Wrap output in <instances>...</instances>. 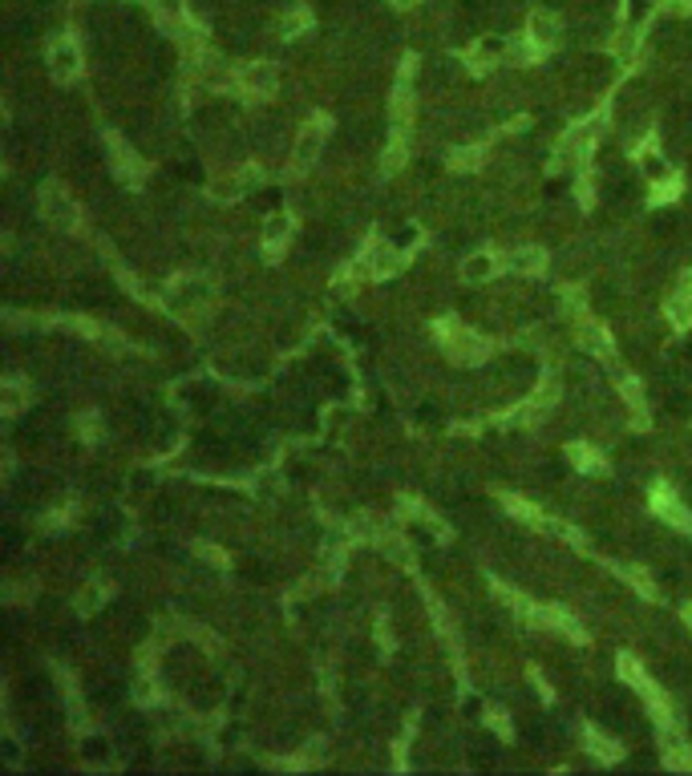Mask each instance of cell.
<instances>
[{
	"mask_svg": "<svg viewBox=\"0 0 692 776\" xmlns=\"http://www.w3.org/2000/svg\"><path fill=\"white\" fill-rule=\"evenodd\" d=\"M571 457H575V466L580 469H603V461L592 454V449H571Z\"/></svg>",
	"mask_w": 692,
	"mask_h": 776,
	"instance_id": "obj_18",
	"label": "cell"
},
{
	"mask_svg": "<svg viewBox=\"0 0 692 776\" xmlns=\"http://www.w3.org/2000/svg\"><path fill=\"white\" fill-rule=\"evenodd\" d=\"M511 267H514V271H538V267H543V251H538V247L514 251V256H511Z\"/></svg>",
	"mask_w": 692,
	"mask_h": 776,
	"instance_id": "obj_15",
	"label": "cell"
},
{
	"mask_svg": "<svg viewBox=\"0 0 692 776\" xmlns=\"http://www.w3.org/2000/svg\"><path fill=\"white\" fill-rule=\"evenodd\" d=\"M308 24H313V17H308L304 9H296V12H288V17H284V24H279V33H284V37H300L304 29H308Z\"/></svg>",
	"mask_w": 692,
	"mask_h": 776,
	"instance_id": "obj_16",
	"label": "cell"
},
{
	"mask_svg": "<svg viewBox=\"0 0 692 776\" xmlns=\"http://www.w3.org/2000/svg\"><path fill=\"white\" fill-rule=\"evenodd\" d=\"M478 158H482V150H478V146H469V150H458V155H454V167L469 170L474 162H478Z\"/></svg>",
	"mask_w": 692,
	"mask_h": 776,
	"instance_id": "obj_20",
	"label": "cell"
},
{
	"mask_svg": "<svg viewBox=\"0 0 692 776\" xmlns=\"http://www.w3.org/2000/svg\"><path fill=\"white\" fill-rule=\"evenodd\" d=\"M46 219L57 222V227H73V222H78V211H73V202L61 199L57 190H46Z\"/></svg>",
	"mask_w": 692,
	"mask_h": 776,
	"instance_id": "obj_6",
	"label": "cell"
},
{
	"mask_svg": "<svg viewBox=\"0 0 692 776\" xmlns=\"http://www.w3.org/2000/svg\"><path fill=\"white\" fill-rule=\"evenodd\" d=\"M397 9H414V4H422V0H393Z\"/></svg>",
	"mask_w": 692,
	"mask_h": 776,
	"instance_id": "obj_24",
	"label": "cell"
},
{
	"mask_svg": "<svg viewBox=\"0 0 692 776\" xmlns=\"http://www.w3.org/2000/svg\"><path fill=\"white\" fill-rule=\"evenodd\" d=\"M288 227H291L288 215H276V219L268 222V231H264V243H268L271 251H276V247L284 243V239H288Z\"/></svg>",
	"mask_w": 692,
	"mask_h": 776,
	"instance_id": "obj_14",
	"label": "cell"
},
{
	"mask_svg": "<svg viewBox=\"0 0 692 776\" xmlns=\"http://www.w3.org/2000/svg\"><path fill=\"white\" fill-rule=\"evenodd\" d=\"M49 69H53V78H73L81 69V57H78V44L73 41H57L49 49Z\"/></svg>",
	"mask_w": 692,
	"mask_h": 776,
	"instance_id": "obj_1",
	"label": "cell"
},
{
	"mask_svg": "<svg viewBox=\"0 0 692 776\" xmlns=\"http://www.w3.org/2000/svg\"><path fill=\"white\" fill-rule=\"evenodd\" d=\"M449 352H454V360H462V365H474V360L486 352V345H482L474 332H454L449 336Z\"/></svg>",
	"mask_w": 692,
	"mask_h": 776,
	"instance_id": "obj_4",
	"label": "cell"
},
{
	"mask_svg": "<svg viewBox=\"0 0 692 776\" xmlns=\"http://www.w3.org/2000/svg\"><path fill=\"white\" fill-rule=\"evenodd\" d=\"M389 271H393V251L385 243H373L369 251H365V259H360V276L380 279V276H389Z\"/></svg>",
	"mask_w": 692,
	"mask_h": 776,
	"instance_id": "obj_3",
	"label": "cell"
},
{
	"mask_svg": "<svg viewBox=\"0 0 692 776\" xmlns=\"http://www.w3.org/2000/svg\"><path fill=\"white\" fill-rule=\"evenodd\" d=\"M644 170H647L652 178H664V175H669V170H664V162H660L656 155H644Z\"/></svg>",
	"mask_w": 692,
	"mask_h": 776,
	"instance_id": "obj_21",
	"label": "cell"
},
{
	"mask_svg": "<svg viewBox=\"0 0 692 776\" xmlns=\"http://www.w3.org/2000/svg\"><path fill=\"white\" fill-rule=\"evenodd\" d=\"M624 4H627V9H624L627 24L636 29V24H644L647 17H652V4H656V0H624Z\"/></svg>",
	"mask_w": 692,
	"mask_h": 776,
	"instance_id": "obj_17",
	"label": "cell"
},
{
	"mask_svg": "<svg viewBox=\"0 0 692 776\" xmlns=\"http://www.w3.org/2000/svg\"><path fill=\"white\" fill-rule=\"evenodd\" d=\"M580 345H583V348H592L595 356H607V352H612V340H607V332H603L600 324H583V328H580Z\"/></svg>",
	"mask_w": 692,
	"mask_h": 776,
	"instance_id": "obj_9",
	"label": "cell"
},
{
	"mask_svg": "<svg viewBox=\"0 0 692 776\" xmlns=\"http://www.w3.org/2000/svg\"><path fill=\"white\" fill-rule=\"evenodd\" d=\"M587 740H592V748H595V753L603 756V760H612V756L620 753V748H612V740H603L600 733H587Z\"/></svg>",
	"mask_w": 692,
	"mask_h": 776,
	"instance_id": "obj_19",
	"label": "cell"
},
{
	"mask_svg": "<svg viewBox=\"0 0 692 776\" xmlns=\"http://www.w3.org/2000/svg\"><path fill=\"white\" fill-rule=\"evenodd\" d=\"M669 320L681 324V328H692V296L689 291L676 296V300H669Z\"/></svg>",
	"mask_w": 692,
	"mask_h": 776,
	"instance_id": "obj_13",
	"label": "cell"
},
{
	"mask_svg": "<svg viewBox=\"0 0 692 776\" xmlns=\"http://www.w3.org/2000/svg\"><path fill=\"white\" fill-rule=\"evenodd\" d=\"M511 514H518V518H526V521H538V514L531 510L526 501H514V498H511Z\"/></svg>",
	"mask_w": 692,
	"mask_h": 776,
	"instance_id": "obj_23",
	"label": "cell"
},
{
	"mask_svg": "<svg viewBox=\"0 0 692 776\" xmlns=\"http://www.w3.org/2000/svg\"><path fill=\"white\" fill-rule=\"evenodd\" d=\"M526 33H531V41H535L538 49H551V44L558 41V21L551 17V12H535Z\"/></svg>",
	"mask_w": 692,
	"mask_h": 776,
	"instance_id": "obj_5",
	"label": "cell"
},
{
	"mask_svg": "<svg viewBox=\"0 0 692 776\" xmlns=\"http://www.w3.org/2000/svg\"><path fill=\"white\" fill-rule=\"evenodd\" d=\"M402 162H405V146L397 142V146H393V150H389V155H385V167L397 170V167H402Z\"/></svg>",
	"mask_w": 692,
	"mask_h": 776,
	"instance_id": "obj_22",
	"label": "cell"
},
{
	"mask_svg": "<svg viewBox=\"0 0 692 776\" xmlns=\"http://www.w3.org/2000/svg\"><path fill=\"white\" fill-rule=\"evenodd\" d=\"M320 142H324V130H320V122H316V126H308V130L300 133V142H296V162H300V167H313V162H316V155H320Z\"/></svg>",
	"mask_w": 692,
	"mask_h": 776,
	"instance_id": "obj_7",
	"label": "cell"
},
{
	"mask_svg": "<svg viewBox=\"0 0 692 776\" xmlns=\"http://www.w3.org/2000/svg\"><path fill=\"white\" fill-rule=\"evenodd\" d=\"M620 671H624L627 684H632V688H640V692H644V696H652V692H656V688H652V684H647V676H644V671H640V664H636V659H632V655H624V659H620Z\"/></svg>",
	"mask_w": 692,
	"mask_h": 776,
	"instance_id": "obj_12",
	"label": "cell"
},
{
	"mask_svg": "<svg viewBox=\"0 0 692 776\" xmlns=\"http://www.w3.org/2000/svg\"><path fill=\"white\" fill-rule=\"evenodd\" d=\"M506 49H511V44H506V37H482V41L469 49V61H474V66H486V61H498V57H506Z\"/></svg>",
	"mask_w": 692,
	"mask_h": 776,
	"instance_id": "obj_8",
	"label": "cell"
},
{
	"mask_svg": "<svg viewBox=\"0 0 692 776\" xmlns=\"http://www.w3.org/2000/svg\"><path fill=\"white\" fill-rule=\"evenodd\" d=\"M276 69L271 66H247L244 69V89L247 93H259V98H271L276 93Z\"/></svg>",
	"mask_w": 692,
	"mask_h": 776,
	"instance_id": "obj_2",
	"label": "cell"
},
{
	"mask_svg": "<svg viewBox=\"0 0 692 776\" xmlns=\"http://www.w3.org/2000/svg\"><path fill=\"white\" fill-rule=\"evenodd\" d=\"M494 256H469L466 267H462V276L469 279V283H482V279H491L494 276Z\"/></svg>",
	"mask_w": 692,
	"mask_h": 776,
	"instance_id": "obj_10",
	"label": "cell"
},
{
	"mask_svg": "<svg viewBox=\"0 0 692 776\" xmlns=\"http://www.w3.org/2000/svg\"><path fill=\"white\" fill-rule=\"evenodd\" d=\"M656 514H664L672 526H684V530H692V518L681 510V506H676V501L669 498V494H656Z\"/></svg>",
	"mask_w": 692,
	"mask_h": 776,
	"instance_id": "obj_11",
	"label": "cell"
}]
</instances>
